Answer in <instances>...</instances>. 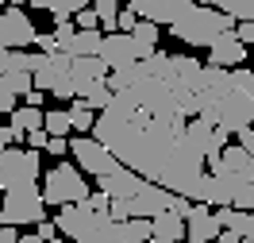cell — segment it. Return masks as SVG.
Returning a JSON list of instances; mask_svg holds the SVG:
<instances>
[{"label":"cell","instance_id":"5b68a950","mask_svg":"<svg viewBox=\"0 0 254 243\" xmlns=\"http://www.w3.org/2000/svg\"><path fill=\"white\" fill-rule=\"evenodd\" d=\"M39 181V151L27 147V151H19V147H8V151H0V189L8 193V189H19V185H35Z\"/></svg>","mask_w":254,"mask_h":243},{"label":"cell","instance_id":"9c48e42d","mask_svg":"<svg viewBox=\"0 0 254 243\" xmlns=\"http://www.w3.org/2000/svg\"><path fill=\"white\" fill-rule=\"evenodd\" d=\"M39 31H35L31 16L23 12V4H4L0 12V47H31Z\"/></svg>","mask_w":254,"mask_h":243},{"label":"cell","instance_id":"d6a6232c","mask_svg":"<svg viewBox=\"0 0 254 243\" xmlns=\"http://www.w3.org/2000/svg\"><path fill=\"white\" fill-rule=\"evenodd\" d=\"M235 35L251 47V43H254V19H239V23H235Z\"/></svg>","mask_w":254,"mask_h":243},{"label":"cell","instance_id":"f546056e","mask_svg":"<svg viewBox=\"0 0 254 243\" xmlns=\"http://www.w3.org/2000/svg\"><path fill=\"white\" fill-rule=\"evenodd\" d=\"M139 12H135V8H131V4H127V8H120V31H131V27H135V23H139Z\"/></svg>","mask_w":254,"mask_h":243},{"label":"cell","instance_id":"4dcf8cb0","mask_svg":"<svg viewBox=\"0 0 254 243\" xmlns=\"http://www.w3.org/2000/svg\"><path fill=\"white\" fill-rule=\"evenodd\" d=\"M39 240L43 243H50V240H58V232H62V228H58V220H54V224H50V220H39Z\"/></svg>","mask_w":254,"mask_h":243},{"label":"cell","instance_id":"4316f807","mask_svg":"<svg viewBox=\"0 0 254 243\" xmlns=\"http://www.w3.org/2000/svg\"><path fill=\"white\" fill-rule=\"evenodd\" d=\"M23 143L35 147V151H47V147H50V131H47V128H35V131H27V135H23Z\"/></svg>","mask_w":254,"mask_h":243},{"label":"cell","instance_id":"e0dca14e","mask_svg":"<svg viewBox=\"0 0 254 243\" xmlns=\"http://www.w3.org/2000/svg\"><path fill=\"white\" fill-rule=\"evenodd\" d=\"M177 240H189V220L177 209H162L154 216V243H177Z\"/></svg>","mask_w":254,"mask_h":243},{"label":"cell","instance_id":"484cf974","mask_svg":"<svg viewBox=\"0 0 254 243\" xmlns=\"http://www.w3.org/2000/svg\"><path fill=\"white\" fill-rule=\"evenodd\" d=\"M231 85H235V89H243V93H254V70H247V66H235Z\"/></svg>","mask_w":254,"mask_h":243},{"label":"cell","instance_id":"83f0119b","mask_svg":"<svg viewBox=\"0 0 254 243\" xmlns=\"http://www.w3.org/2000/svg\"><path fill=\"white\" fill-rule=\"evenodd\" d=\"M27 131H19L16 124H8V128H0V151H8V147H16L19 139H23Z\"/></svg>","mask_w":254,"mask_h":243},{"label":"cell","instance_id":"1f68e13d","mask_svg":"<svg viewBox=\"0 0 254 243\" xmlns=\"http://www.w3.org/2000/svg\"><path fill=\"white\" fill-rule=\"evenodd\" d=\"M235 205L239 209H254V181H247V185L235 193Z\"/></svg>","mask_w":254,"mask_h":243},{"label":"cell","instance_id":"44dd1931","mask_svg":"<svg viewBox=\"0 0 254 243\" xmlns=\"http://www.w3.org/2000/svg\"><path fill=\"white\" fill-rule=\"evenodd\" d=\"M93 0H31V8L50 12V16H77L81 8H89Z\"/></svg>","mask_w":254,"mask_h":243},{"label":"cell","instance_id":"2e32d148","mask_svg":"<svg viewBox=\"0 0 254 243\" xmlns=\"http://www.w3.org/2000/svg\"><path fill=\"white\" fill-rule=\"evenodd\" d=\"M208 62H220V66H243V62H247V43H243L235 31H223L220 39L208 47Z\"/></svg>","mask_w":254,"mask_h":243},{"label":"cell","instance_id":"603a6c76","mask_svg":"<svg viewBox=\"0 0 254 243\" xmlns=\"http://www.w3.org/2000/svg\"><path fill=\"white\" fill-rule=\"evenodd\" d=\"M200 4H216V8H223L239 19H254V0H200Z\"/></svg>","mask_w":254,"mask_h":243},{"label":"cell","instance_id":"d4e9b609","mask_svg":"<svg viewBox=\"0 0 254 243\" xmlns=\"http://www.w3.org/2000/svg\"><path fill=\"white\" fill-rule=\"evenodd\" d=\"M158 27L162 23H154V19H139V23L131 27V35H135L139 43H146V47H158Z\"/></svg>","mask_w":254,"mask_h":243},{"label":"cell","instance_id":"9a60e30c","mask_svg":"<svg viewBox=\"0 0 254 243\" xmlns=\"http://www.w3.org/2000/svg\"><path fill=\"white\" fill-rule=\"evenodd\" d=\"M146 181H150V178H143L139 170L120 166V170H112V174H104V178H96V185H100L104 193H112V197H135Z\"/></svg>","mask_w":254,"mask_h":243},{"label":"cell","instance_id":"7a4b0ae2","mask_svg":"<svg viewBox=\"0 0 254 243\" xmlns=\"http://www.w3.org/2000/svg\"><path fill=\"white\" fill-rule=\"evenodd\" d=\"M112 224H116L112 212H96V209H89V205H81V201L58 205V228L77 243H108Z\"/></svg>","mask_w":254,"mask_h":243},{"label":"cell","instance_id":"ac0fdd59","mask_svg":"<svg viewBox=\"0 0 254 243\" xmlns=\"http://www.w3.org/2000/svg\"><path fill=\"white\" fill-rule=\"evenodd\" d=\"M100 43H104V35L100 27H77V35L65 43V50L77 58V54H100Z\"/></svg>","mask_w":254,"mask_h":243},{"label":"cell","instance_id":"7402d4cb","mask_svg":"<svg viewBox=\"0 0 254 243\" xmlns=\"http://www.w3.org/2000/svg\"><path fill=\"white\" fill-rule=\"evenodd\" d=\"M0 85H8L12 93L27 97L35 89V70H8V74H0Z\"/></svg>","mask_w":254,"mask_h":243},{"label":"cell","instance_id":"3957f363","mask_svg":"<svg viewBox=\"0 0 254 243\" xmlns=\"http://www.w3.org/2000/svg\"><path fill=\"white\" fill-rule=\"evenodd\" d=\"M47 193L35 185L8 189L4 205H0V224H39V220H47Z\"/></svg>","mask_w":254,"mask_h":243},{"label":"cell","instance_id":"d6986e66","mask_svg":"<svg viewBox=\"0 0 254 243\" xmlns=\"http://www.w3.org/2000/svg\"><path fill=\"white\" fill-rule=\"evenodd\" d=\"M12 116V124H16L19 131H35V128H47V112H43V104H16V112H8Z\"/></svg>","mask_w":254,"mask_h":243},{"label":"cell","instance_id":"ffe728a7","mask_svg":"<svg viewBox=\"0 0 254 243\" xmlns=\"http://www.w3.org/2000/svg\"><path fill=\"white\" fill-rule=\"evenodd\" d=\"M69 120H73V131L85 135V131H93V124H96V108L85 97H73L69 100Z\"/></svg>","mask_w":254,"mask_h":243},{"label":"cell","instance_id":"5bb4252c","mask_svg":"<svg viewBox=\"0 0 254 243\" xmlns=\"http://www.w3.org/2000/svg\"><path fill=\"white\" fill-rule=\"evenodd\" d=\"M189 240L192 243H208V240H220V232H223V224H220V216H216V209L212 205H204V201H196L189 209Z\"/></svg>","mask_w":254,"mask_h":243},{"label":"cell","instance_id":"ba28073f","mask_svg":"<svg viewBox=\"0 0 254 243\" xmlns=\"http://www.w3.org/2000/svg\"><path fill=\"white\" fill-rule=\"evenodd\" d=\"M158 47H146V43H139L131 31H108L104 35V43H100V58L112 66V70H120V66L127 62H143V58H150Z\"/></svg>","mask_w":254,"mask_h":243},{"label":"cell","instance_id":"52a82bcc","mask_svg":"<svg viewBox=\"0 0 254 243\" xmlns=\"http://www.w3.org/2000/svg\"><path fill=\"white\" fill-rule=\"evenodd\" d=\"M208 170L220 174V178L239 193L247 181H254V151H247L243 143H239V147H223V155L208 162Z\"/></svg>","mask_w":254,"mask_h":243},{"label":"cell","instance_id":"f1b7e54d","mask_svg":"<svg viewBox=\"0 0 254 243\" xmlns=\"http://www.w3.org/2000/svg\"><path fill=\"white\" fill-rule=\"evenodd\" d=\"M19 93H12L8 85H0V112H16V104H19Z\"/></svg>","mask_w":254,"mask_h":243},{"label":"cell","instance_id":"277c9868","mask_svg":"<svg viewBox=\"0 0 254 243\" xmlns=\"http://www.w3.org/2000/svg\"><path fill=\"white\" fill-rule=\"evenodd\" d=\"M43 193H47L50 205H73V201H85V197H89L85 170L73 166V162H58L54 170H47V178H43Z\"/></svg>","mask_w":254,"mask_h":243},{"label":"cell","instance_id":"cb8c5ba5","mask_svg":"<svg viewBox=\"0 0 254 243\" xmlns=\"http://www.w3.org/2000/svg\"><path fill=\"white\" fill-rule=\"evenodd\" d=\"M47 131H50V135H69V131H73L69 108H50V112H47Z\"/></svg>","mask_w":254,"mask_h":243},{"label":"cell","instance_id":"74e56055","mask_svg":"<svg viewBox=\"0 0 254 243\" xmlns=\"http://www.w3.org/2000/svg\"><path fill=\"white\" fill-rule=\"evenodd\" d=\"M220 240H223V243H239V240H243V232H235V228H223Z\"/></svg>","mask_w":254,"mask_h":243},{"label":"cell","instance_id":"8fae6325","mask_svg":"<svg viewBox=\"0 0 254 243\" xmlns=\"http://www.w3.org/2000/svg\"><path fill=\"white\" fill-rule=\"evenodd\" d=\"M31 70H35V85L50 93L58 81L69 78V70H73V54H69V50H39L35 62H31Z\"/></svg>","mask_w":254,"mask_h":243},{"label":"cell","instance_id":"7c38bea8","mask_svg":"<svg viewBox=\"0 0 254 243\" xmlns=\"http://www.w3.org/2000/svg\"><path fill=\"white\" fill-rule=\"evenodd\" d=\"M108 70L112 66L100 58V54H77L73 58V85H77V97H93L96 89L108 85Z\"/></svg>","mask_w":254,"mask_h":243},{"label":"cell","instance_id":"30bf717a","mask_svg":"<svg viewBox=\"0 0 254 243\" xmlns=\"http://www.w3.org/2000/svg\"><path fill=\"white\" fill-rule=\"evenodd\" d=\"M254 124V93H243V89H227L220 97V128L239 135L243 128Z\"/></svg>","mask_w":254,"mask_h":243},{"label":"cell","instance_id":"e575fe53","mask_svg":"<svg viewBox=\"0 0 254 243\" xmlns=\"http://www.w3.org/2000/svg\"><path fill=\"white\" fill-rule=\"evenodd\" d=\"M16 228H19V224H0V243H19V240H23Z\"/></svg>","mask_w":254,"mask_h":243},{"label":"cell","instance_id":"8d00e7d4","mask_svg":"<svg viewBox=\"0 0 254 243\" xmlns=\"http://www.w3.org/2000/svg\"><path fill=\"white\" fill-rule=\"evenodd\" d=\"M239 143L247 147V151H254V124H251V128H243V131H239Z\"/></svg>","mask_w":254,"mask_h":243},{"label":"cell","instance_id":"6da1fadb","mask_svg":"<svg viewBox=\"0 0 254 243\" xmlns=\"http://www.w3.org/2000/svg\"><path fill=\"white\" fill-rule=\"evenodd\" d=\"M235 23H239V16L223 12L216 4H200V8L192 4L177 23H170V35L177 43H189V47H212L223 31H235Z\"/></svg>","mask_w":254,"mask_h":243},{"label":"cell","instance_id":"836d02e7","mask_svg":"<svg viewBox=\"0 0 254 243\" xmlns=\"http://www.w3.org/2000/svg\"><path fill=\"white\" fill-rule=\"evenodd\" d=\"M35 47H39V50H62V43H58V35L50 31V35H39V39H35Z\"/></svg>","mask_w":254,"mask_h":243},{"label":"cell","instance_id":"4fadbf2b","mask_svg":"<svg viewBox=\"0 0 254 243\" xmlns=\"http://www.w3.org/2000/svg\"><path fill=\"white\" fill-rule=\"evenodd\" d=\"M127 4L143 19H154V23H166V27L177 23V19L192 8V0H127Z\"/></svg>","mask_w":254,"mask_h":243},{"label":"cell","instance_id":"8992f818","mask_svg":"<svg viewBox=\"0 0 254 243\" xmlns=\"http://www.w3.org/2000/svg\"><path fill=\"white\" fill-rule=\"evenodd\" d=\"M69 151H73V162H77L85 174H93V178H104V174H112V170H120V166H124L108 147L96 139L93 131H85L81 139H69Z\"/></svg>","mask_w":254,"mask_h":243},{"label":"cell","instance_id":"d590c367","mask_svg":"<svg viewBox=\"0 0 254 243\" xmlns=\"http://www.w3.org/2000/svg\"><path fill=\"white\" fill-rule=\"evenodd\" d=\"M47 151H50V155H65V151H69V139H65V135H50Z\"/></svg>","mask_w":254,"mask_h":243}]
</instances>
